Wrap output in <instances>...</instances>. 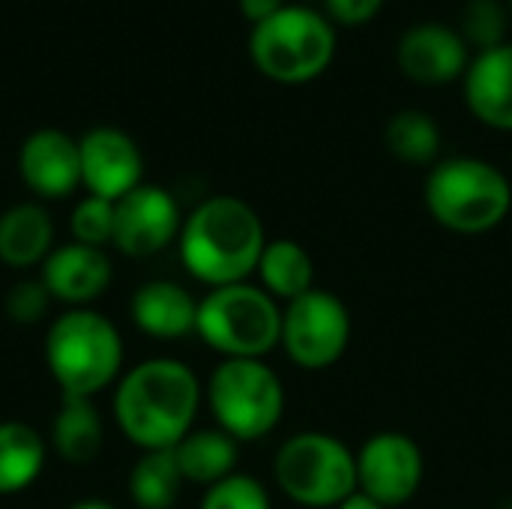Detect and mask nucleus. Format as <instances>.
Here are the masks:
<instances>
[{
    "label": "nucleus",
    "mask_w": 512,
    "mask_h": 509,
    "mask_svg": "<svg viewBox=\"0 0 512 509\" xmlns=\"http://www.w3.org/2000/svg\"><path fill=\"white\" fill-rule=\"evenodd\" d=\"M273 477L288 501L336 509L357 492V453L330 432H300L279 447Z\"/></svg>",
    "instance_id": "nucleus-7"
},
{
    "label": "nucleus",
    "mask_w": 512,
    "mask_h": 509,
    "mask_svg": "<svg viewBox=\"0 0 512 509\" xmlns=\"http://www.w3.org/2000/svg\"><path fill=\"white\" fill-rule=\"evenodd\" d=\"M459 33L465 36L468 48L489 51L507 42V9L498 0H468L462 9Z\"/></svg>",
    "instance_id": "nucleus-25"
},
{
    "label": "nucleus",
    "mask_w": 512,
    "mask_h": 509,
    "mask_svg": "<svg viewBox=\"0 0 512 509\" xmlns=\"http://www.w3.org/2000/svg\"><path fill=\"white\" fill-rule=\"evenodd\" d=\"M183 483L186 480L174 450H150L132 465L126 489L129 501L138 509H174Z\"/></svg>",
    "instance_id": "nucleus-23"
},
{
    "label": "nucleus",
    "mask_w": 512,
    "mask_h": 509,
    "mask_svg": "<svg viewBox=\"0 0 512 509\" xmlns=\"http://www.w3.org/2000/svg\"><path fill=\"white\" fill-rule=\"evenodd\" d=\"M45 366L60 396L93 399L123 375V336L117 324L96 309H66L48 324Z\"/></svg>",
    "instance_id": "nucleus-3"
},
{
    "label": "nucleus",
    "mask_w": 512,
    "mask_h": 509,
    "mask_svg": "<svg viewBox=\"0 0 512 509\" xmlns=\"http://www.w3.org/2000/svg\"><path fill=\"white\" fill-rule=\"evenodd\" d=\"M105 426L93 399L60 396V408L51 423V447L66 465H90L102 453Z\"/></svg>",
    "instance_id": "nucleus-19"
},
{
    "label": "nucleus",
    "mask_w": 512,
    "mask_h": 509,
    "mask_svg": "<svg viewBox=\"0 0 512 509\" xmlns=\"http://www.w3.org/2000/svg\"><path fill=\"white\" fill-rule=\"evenodd\" d=\"M66 509H117L111 501H105V498H84V501H75L72 507Z\"/></svg>",
    "instance_id": "nucleus-32"
},
{
    "label": "nucleus",
    "mask_w": 512,
    "mask_h": 509,
    "mask_svg": "<svg viewBox=\"0 0 512 509\" xmlns=\"http://www.w3.org/2000/svg\"><path fill=\"white\" fill-rule=\"evenodd\" d=\"M186 273L207 285L225 288L246 282L267 246L258 210L237 195H210L186 219L177 237Z\"/></svg>",
    "instance_id": "nucleus-2"
},
{
    "label": "nucleus",
    "mask_w": 512,
    "mask_h": 509,
    "mask_svg": "<svg viewBox=\"0 0 512 509\" xmlns=\"http://www.w3.org/2000/svg\"><path fill=\"white\" fill-rule=\"evenodd\" d=\"M240 3V12H243V18L255 27V24H261V21H267L270 15H276L282 6H285V0H237Z\"/></svg>",
    "instance_id": "nucleus-30"
},
{
    "label": "nucleus",
    "mask_w": 512,
    "mask_h": 509,
    "mask_svg": "<svg viewBox=\"0 0 512 509\" xmlns=\"http://www.w3.org/2000/svg\"><path fill=\"white\" fill-rule=\"evenodd\" d=\"M81 186L87 195L120 201L144 183V156L132 135L117 126H96L78 138Z\"/></svg>",
    "instance_id": "nucleus-12"
},
{
    "label": "nucleus",
    "mask_w": 512,
    "mask_h": 509,
    "mask_svg": "<svg viewBox=\"0 0 512 509\" xmlns=\"http://www.w3.org/2000/svg\"><path fill=\"white\" fill-rule=\"evenodd\" d=\"M39 279L54 303H63L69 309H87L111 288L114 267L105 249L69 240L51 249L45 264L39 267Z\"/></svg>",
    "instance_id": "nucleus-15"
},
{
    "label": "nucleus",
    "mask_w": 512,
    "mask_h": 509,
    "mask_svg": "<svg viewBox=\"0 0 512 509\" xmlns=\"http://www.w3.org/2000/svg\"><path fill=\"white\" fill-rule=\"evenodd\" d=\"M207 408L237 444L267 438L285 414L282 378L264 360H222L207 387Z\"/></svg>",
    "instance_id": "nucleus-8"
},
{
    "label": "nucleus",
    "mask_w": 512,
    "mask_h": 509,
    "mask_svg": "<svg viewBox=\"0 0 512 509\" xmlns=\"http://www.w3.org/2000/svg\"><path fill=\"white\" fill-rule=\"evenodd\" d=\"M54 249V222L39 201H21L0 213V264L9 270L42 267Z\"/></svg>",
    "instance_id": "nucleus-18"
},
{
    "label": "nucleus",
    "mask_w": 512,
    "mask_h": 509,
    "mask_svg": "<svg viewBox=\"0 0 512 509\" xmlns=\"http://www.w3.org/2000/svg\"><path fill=\"white\" fill-rule=\"evenodd\" d=\"M51 294L45 291L42 279H21L15 282L6 297H3V312L12 324H21V327H30V324H39L45 321L48 309H51Z\"/></svg>",
    "instance_id": "nucleus-28"
},
{
    "label": "nucleus",
    "mask_w": 512,
    "mask_h": 509,
    "mask_svg": "<svg viewBox=\"0 0 512 509\" xmlns=\"http://www.w3.org/2000/svg\"><path fill=\"white\" fill-rule=\"evenodd\" d=\"M279 345L300 369L321 372L336 366L351 345L348 306L324 288H312L309 294L285 303Z\"/></svg>",
    "instance_id": "nucleus-9"
},
{
    "label": "nucleus",
    "mask_w": 512,
    "mask_h": 509,
    "mask_svg": "<svg viewBox=\"0 0 512 509\" xmlns=\"http://www.w3.org/2000/svg\"><path fill=\"white\" fill-rule=\"evenodd\" d=\"M183 219L186 216L168 189L141 183L114 204L111 246L126 258H153L180 237Z\"/></svg>",
    "instance_id": "nucleus-11"
},
{
    "label": "nucleus",
    "mask_w": 512,
    "mask_h": 509,
    "mask_svg": "<svg viewBox=\"0 0 512 509\" xmlns=\"http://www.w3.org/2000/svg\"><path fill=\"white\" fill-rule=\"evenodd\" d=\"M45 438L21 420L0 423V498L27 492L45 471Z\"/></svg>",
    "instance_id": "nucleus-21"
},
{
    "label": "nucleus",
    "mask_w": 512,
    "mask_h": 509,
    "mask_svg": "<svg viewBox=\"0 0 512 509\" xmlns=\"http://www.w3.org/2000/svg\"><path fill=\"white\" fill-rule=\"evenodd\" d=\"M426 459L405 432H378L357 450V492L381 507H405L423 486Z\"/></svg>",
    "instance_id": "nucleus-10"
},
{
    "label": "nucleus",
    "mask_w": 512,
    "mask_h": 509,
    "mask_svg": "<svg viewBox=\"0 0 512 509\" xmlns=\"http://www.w3.org/2000/svg\"><path fill=\"white\" fill-rule=\"evenodd\" d=\"M132 324L156 339V342H177L195 333L198 324V300L171 279H150L135 288L129 300Z\"/></svg>",
    "instance_id": "nucleus-17"
},
{
    "label": "nucleus",
    "mask_w": 512,
    "mask_h": 509,
    "mask_svg": "<svg viewBox=\"0 0 512 509\" xmlns=\"http://www.w3.org/2000/svg\"><path fill=\"white\" fill-rule=\"evenodd\" d=\"M201 399L204 387L186 363L150 357L120 375L111 405L120 435L150 453L174 450L195 429Z\"/></svg>",
    "instance_id": "nucleus-1"
},
{
    "label": "nucleus",
    "mask_w": 512,
    "mask_h": 509,
    "mask_svg": "<svg viewBox=\"0 0 512 509\" xmlns=\"http://www.w3.org/2000/svg\"><path fill=\"white\" fill-rule=\"evenodd\" d=\"M336 509H387V507H381L378 501H372V498H369V495H363V492H354L348 501H342Z\"/></svg>",
    "instance_id": "nucleus-31"
},
{
    "label": "nucleus",
    "mask_w": 512,
    "mask_h": 509,
    "mask_svg": "<svg viewBox=\"0 0 512 509\" xmlns=\"http://www.w3.org/2000/svg\"><path fill=\"white\" fill-rule=\"evenodd\" d=\"M18 174L39 201H63L81 186L78 138L45 126L24 138L18 150Z\"/></svg>",
    "instance_id": "nucleus-14"
},
{
    "label": "nucleus",
    "mask_w": 512,
    "mask_h": 509,
    "mask_svg": "<svg viewBox=\"0 0 512 509\" xmlns=\"http://www.w3.org/2000/svg\"><path fill=\"white\" fill-rule=\"evenodd\" d=\"M198 509H273L267 489L249 474H231L228 480L210 486Z\"/></svg>",
    "instance_id": "nucleus-27"
},
{
    "label": "nucleus",
    "mask_w": 512,
    "mask_h": 509,
    "mask_svg": "<svg viewBox=\"0 0 512 509\" xmlns=\"http://www.w3.org/2000/svg\"><path fill=\"white\" fill-rule=\"evenodd\" d=\"M195 336L222 360H264L282 339V309L261 285L210 288L198 300Z\"/></svg>",
    "instance_id": "nucleus-6"
},
{
    "label": "nucleus",
    "mask_w": 512,
    "mask_h": 509,
    "mask_svg": "<svg viewBox=\"0 0 512 509\" xmlns=\"http://www.w3.org/2000/svg\"><path fill=\"white\" fill-rule=\"evenodd\" d=\"M507 509H512V504H510V507H507Z\"/></svg>",
    "instance_id": "nucleus-34"
},
{
    "label": "nucleus",
    "mask_w": 512,
    "mask_h": 509,
    "mask_svg": "<svg viewBox=\"0 0 512 509\" xmlns=\"http://www.w3.org/2000/svg\"><path fill=\"white\" fill-rule=\"evenodd\" d=\"M510 9H512V0H510Z\"/></svg>",
    "instance_id": "nucleus-33"
},
{
    "label": "nucleus",
    "mask_w": 512,
    "mask_h": 509,
    "mask_svg": "<svg viewBox=\"0 0 512 509\" xmlns=\"http://www.w3.org/2000/svg\"><path fill=\"white\" fill-rule=\"evenodd\" d=\"M258 279L261 288L273 297V300H297L303 294H309L315 288V261L312 255L288 237L279 240H267L261 261H258Z\"/></svg>",
    "instance_id": "nucleus-22"
},
{
    "label": "nucleus",
    "mask_w": 512,
    "mask_h": 509,
    "mask_svg": "<svg viewBox=\"0 0 512 509\" xmlns=\"http://www.w3.org/2000/svg\"><path fill=\"white\" fill-rule=\"evenodd\" d=\"M396 63L408 81L423 87H441L465 78L471 66V48L459 27L423 21L402 33L396 45Z\"/></svg>",
    "instance_id": "nucleus-13"
},
{
    "label": "nucleus",
    "mask_w": 512,
    "mask_h": 509,
    "mask_svg": "<svg viewBox=\"0 0 512 509\" xmlns=\"http://www.w3.org/2000/svg\"><path fill=\"white\" fill-rule=\"evenodd\" d=\"M255 69L276 84H309L336 57V24L315 6L285 3L249 33Z\"/></svg>",
    "instance_id": "nucleus-5"
},
{
    "label": "nucleus",
    "mask_w": 512,
    "mask_h": 509,
    "mask_svg": "<svg viewBox=\"0 0 512 509\" xmlns=\"http://www.w3.org/2000/svg\"><path fill=\"white\" fill-rule=\"evenodd\" d=\"M69 234L75 243L105 249L114 240V201L84 195L69 216Z\"/></svg>",
    "instance_id": "nucleus-26"
},
{
    "label": "nucleus",
    "mask_w": 512,
    "mask_h": 509,
    "mask_svg": "<svg viewBox=\"0 0 512 509\" xmlns=\"http://www.w3.org/2000/svg\"><path fill=\"white\" fill-rule=\"evenodd\" d=\"M384 0H324V15L336 27H363L378 18Z\"/></svg>",
    "instance_id": "nucleus-29"
},
{
    "label": "nucleus",
    "mask_w": 512,
    "mask_h": 509,
    "mask_svg": "<svg viewBox=\"0 0 512 509\" xmlns=\"http://www.w3.org/2000/svg\"><path fill=\"white\" fill-rule=\"evenodd\" d=\"M441 126L420 108L396 111L384 126L387 150L405 165H435L441 156Z\"/></svg>",
    "instance_id": "nucleus-24"
},
{
    "label": "nucleus",
    "mask_w": 512,
    "mask_h": 509,
    "mask_svg": "<svg viewBox=\"0 0 512 509\" xmlns=\"http://www.w3.org/2000/svg\"><path fill=\"white\" fill-rule=\"evenodd\" d=\"M462 81L468 111L489 129L512 132V39L474 54Z\"/></svg>",
    "instance_id": "nucleus-16"
},
{
    "label": "nucleus",
    "mask_w": 512,
    "mask_h": 509,
    "mask_svg": "<svg viewBox=\"0 0 512 509\" xmlns=\"http://www.w3.org/2000/svg\"><path fill=\"white\" fill-rule=\"evenodd\" d=\"M423 195L429 216L441 228L465 237L495 231L512 210L510 177L480 156L438 159Z\"/></svg>",
    "instance_id": "nucleus-4"
},
{
    "label": "nucleus",
    "mask_w": 512,
    "mask_h": 509,
    "mask_svg": "<svg viewBox=\"0 0 512 509\" xmlns=\"http://www.w3.org/2000/svg\"><path fill=\"white\" fill-rule=\"evenodd\" d=\"M174 456H177V465H180L186 483L210 489V486L228 480L231 474H237L240 444L228 432H222L219 426L192 429L174 447Z\"/></svg>",
    "instance_id": "nucleus-20"
}]
</instances>
